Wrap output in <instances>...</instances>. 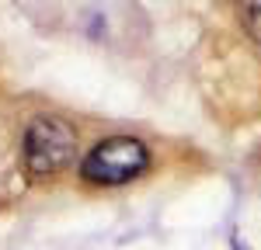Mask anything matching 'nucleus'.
<instances>
[{"mask_svg":"<svg viewBox=\"0 0 261 250\" xmlns=\"http://www.w3.org/2000/svg\"><path fill=\"white\" fill-rule=\"evenodd\" d=\"M150 164V153L140 139L133 136H112L98 143L81 164V174L84 181L91 184H125L133 177H140L143 170Z\"/></svg>","mask_w":261,"mask_h":250,"instance_id":"f257e3e1","label":"nucleus"},{"mask_svg":"<svg viewBox=\"0 0 261 250\" xmlns=\"http://www.w3.org/2000/svg\"><path fill=\"white\" fill-rule=\"evenodd\" d=\"M77 153L73 129L60 118H35L24 132V167L32 177L60 174Z\"/></svg>","mask_w":261,"mask_h":250,"instance_id":"f03ea898","label":"nucleus"},{"mask_svg":"<svg viewBox=\"0 0 261 250\" xmlns=\"http://www.w3.org/2000/svg\"><path fill=\"white\" fill-rule=\"evenodd\" d=\"M244 28L254 42H261V0H244Z\"/></svg>","mask_w":261,"mask_h":250,"instance_id":"7ed1b4c3","label":"nucleus"}]
</instances>
